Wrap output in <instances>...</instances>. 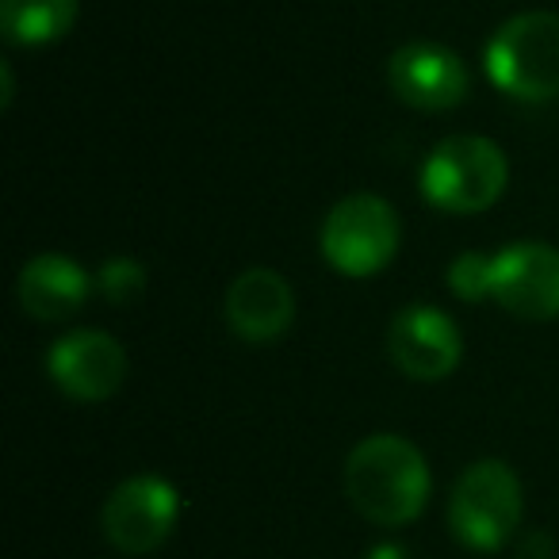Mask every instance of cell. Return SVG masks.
<instances>
[{
    "instance_id": "6da1fadb",
    "label": "cell",
    "mask_w": 559,
    "mask_h": 559,
    "mask_svg": "<svg viewBox=\"0 0 559 559\" xmlns=\"http://www.w3.org/2000/svg\"><path fill=\"white\" fill-rule=\"evenodd\" d=\"M426 456L406 437L376 433L360 441L345 460V490L360 518L372 525L399 528L411 525L429 498Z\"/></svg>"
},
{
    "instance_id": "7a4b0ae2",
    "label": "cell",
    "mask_w": 559,
    "mask_h": 559,
    "mask_svg": "<svg viewBox=\"0 0 559 559\" xmlns=\"http://www.w3.org/2000/svg\"><path fill=\"white\" fill-rule=\"evenodd\" d=\"M487 73L506 96L528 104L559 100V16L521 12L487 43Z\"/></svg>"
},
{
    "instance_id": "3957f363",
    "label": "cell",
    "mask_w": 559,
    "mask_h": 559,
    "mask_svg": "<svg viewBox=\"0 0 559 559\" xmlns=\"http://www.w3.org/2000/svg\"><path fill=\"white\" fill-rule=\"evenodd\" d=\"M510 180L502 146L475 134L444 139L421 165V195L452 215H475L498 203Z\"/></svg>"
},
{
    "instance_id": "277c9868",
    "label": "cell",
    "mask_w": 559,
    "mask_h": 559,
    "mask_svg": "<svg viewBox=\"0 0 559 559\" xmlns=\"http://www.w3.org/2000/svg\"><path fill=\"white\" fill-rule=\"evenodd\" d=\"M521 479L502 460H475L449 502V525L472 551H498L521 525Z\"/></svg>"
},
{
    "instance_id": "5b68a950",
    "label": "cell",
    "mask_w": 559,
    "mask_h": 559,
    "mask_svg": "<svg viewBox=\"0 0 559 559\" xmlns=\"http://www.w3.org/2000/svg\"><path fill=\"white\" fill-rule=\"evenodd\" d=\"M399 215L380 195H349L326 215L322 253L345 276H372L399 249Z\"/></svg>"
},
{
    "instance_id": "8992f818",
    "label": "cell",
    "mask_w": 559,
    "mask_h": 559,
    "mask_svg": "<svg viewBox=\"0 0 559 559\" xmlns=\"http://www.w3.org/2000/svg\"><path fill=\"white\" fill-rule=\"evenodd\" d=\"M177 513L180 498L169 483L157 475H134L111 490L104 506V533L123 556H146L165 544L177 525Z\"/></svg>"
},
{
    "instance_id": "52a82bcc",
    "label": "cell",
    "mask_w": 559,
    "mask_h": 559,
    "mask_svg": "<svg viewBox=\"0 0 559 559\" xmlns=\"http://www.w3.org/2000/svg\"><path fill=\"white\" fill-rule=\"evenodd\" d=\"M490 299L528 322L559 319V249L518 241L495 253Z\"/></svg>"
},
{
    "instance_id": "ba28073f",
    "label": "cell",
    "mask_w": 559,
    "mask_h": 559,
    "mask_svg": "<svg viewBox=\"0 0 559 559\" xmlns=\"http://www.w3.org/2000/svg\"><path fill=\"white\" fill-rule=\"evenodd\" d=\"M388 349L399 372H406L411 380H444L460 365L464 337H460V326L444 311L414 304L391 319Z\"/></svg>"
},
{
    "instance_id": "9c48e42d",
    "label": "cell",
    "mask_w": 559,
    "mask_h": 559,
    "mask_svg": "<svg viewBox=\"0 0 559 559\" xmlns=\"http://www.w3.org/2000/svg\"><path fill=\"white\" fill-rule=\"evenodd\" d=\"M50 380L78 403H104L127 380V353L104 330H78L50 349Z\"/></svg>"
},
{
    "instance_id": "30bf717a",
    "label": "cell",
    "mask_w": 559,
    "mask_h": 559,
    "mask_svg": "<svg viewBox=\"0 0 559 559\" xmlns=\"http://www.w3.org/2000/svg\"><path fill=\"white\" fill-rule=\"evenodd\" d=\"M391 88L403 104L418 111H449L464 104L467 70L452 50L437 43H411L388 66Z\"/></svg>"
},
{
    "instance_id": "8fae6325",
    "label": "cell",
    "mask_w": 559,
    "mask_h": 559,
    "mask_svg": "<svg viewBox=\"0 0 559 559\" xmlns=\"http://www.w3.org/2000/svg\"><path fill=\"white\" fill-rule=\"evenodd\" d=\"M296 319V296L288 280L272 269H249L226 292V322L249 345L276 342Z\"/></svg>"
},
{
    "instance_id": "7c38bea8",
    "label": "cell",
    "mask_w": 559,
    "mask_h": 559,
    "mask_svg": "<svg viewBox=\"0 0 559 559\" xmlns=\"http://www.w3.org/2000/svg\"><path fill=\"white\" fill-rule=\"evenodd\" d=\"M88 276L78 261L62 253H43L24 264L20 272V304L32 319L62 322L78 314L88 299Z\"/></svg>"
},
{
    "instance_id": "4fadbf2b",
    "label": "cell",
    "mask_w": 559,
    "mask_h": 559,
    "mask_svg": "<svg viewBox=\"0 0 559 559\" xmlns=\"http://www.w3.org/2000/svg\"><path fill=\"white\" fill-rule=\"evenodd\" d=\"M78 0H0V27L16 47H47L70 35Z\"/></svg>"
},
{
    "instance_id": "5bb4252c",
    "label": "cell",
    "mask_w": 559,
    "mask_h": 559,
    "mask_svg": "<svg viewBox=\"0 0 559 559\" xmlns=\"http://www.w3.org/2000/svg\"><path fill=\"white\" fill-rule=\"evenodd\" d=\"M96 288H100V296L108 299V304L127 307L146 292V269H142L139 261H131V257H116V261H108L100 269Z\"/></svg>"
},
{
    "instance_id": "9a60e30c",
    "label": "cell",
    "mask_w": 559,
    "mask_h": 559,
    "mask_svg": "<svg viewBox=\"0 0 559 559\" xmlns=\"http://www.w3.org/2000/svg\"><path fill=\"white\" fill-rule=\"evenodd\" d=\"M490 276H495V257L487 253H464L452 261L449 269V288L467 304H479L490 296Z\"/></svg>"
},
{
    "instance_id": "2e32d148",
    "label": "cell",
    "mask_w": 559,
    "mask_h": 559,
    "mask_svg": "<svg viewBox=\"0 0 559 559\" xmlns=\"http://www.w3.org/2000/svg\"><path fill=\"white\" fill-rule=\"evenodd\" d=\"M368 559H406V551L395 548V544H380V548H376Z\"/></svg>"
}]
</instances>
